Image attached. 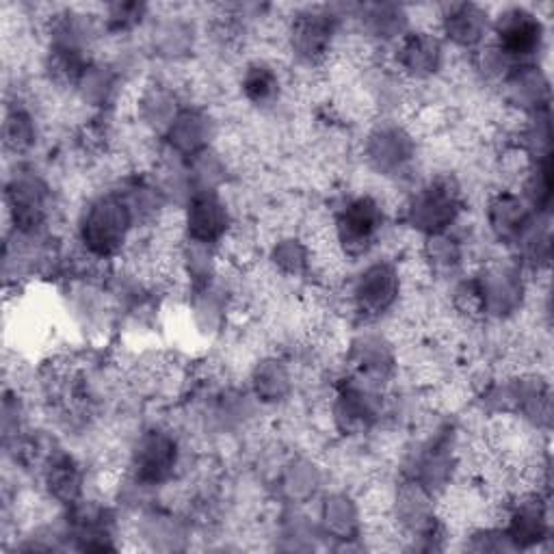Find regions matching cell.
Masks as SVG:
<instances>
[{
	"instance_id": "6da1fadb",
	"label": "cell",
	"mask_w": 554,
	"mask_h": 554,
	"mask_svg": "<svg viewBox=\"0 0 554 554\" xmlns=\"http://www.w3.org/2000/svg\"><path fill=\"white\" fill-rule=\"evenodd\" d=\"M544 26L535 13L511 7L498 16L496 52L507 59H531L542 48Z\"/></svg>"
},
{
	"instance_id": "7a4b0ae2",
	"label": "cell",
	"mask_w": 554,
	"mask_h": 554,
	"mask_svg": "<svg viewBox=\"0 0 554 554\" xmlns=\"http://www.w3.org/2000/svg\"><path fill=\"white\" fill-rule=\"evenodd\" d=\"M226 230V215H223V206L215 197H202L195 200L189 213V232L197 241L217 239V236Z\"/></svg>"
},
{
	"instance_id": "3957f363",
	"label": "cell",
	"mask_w": 554,
	"mask_h": 554,
	"mask_svg": "<svg viewBox=\"0 0 554 554\" xmlns=\"http://www.w3.org/2000/svg\"><path fill=\"white\" fill-rule=\"evenodd\" d=\"M483 13L477 7L470 5H457L448 9L444 16V26L448 37L457 39L461 44H474L481 39L483 26H481Z\"/></svg>"
},
{
	"instance_id": "277c9868",
	"label": "cell",
	"mask_w": 554,
	"mask_h": 554,
	"mask_svg": "<svg viewBox=\"0 0 554 554\" xmlns=\"http://www.w3.org/2000/svg\"><path fill=\"white\" fill-rule=\"evenodd\" d=\"M243 89L249 100L254 102H269L275 98L277 89H280V78L273 72L269 63H254L249 65V70L245 72L243 78Z\"/></svg>"
}]
</instances>
